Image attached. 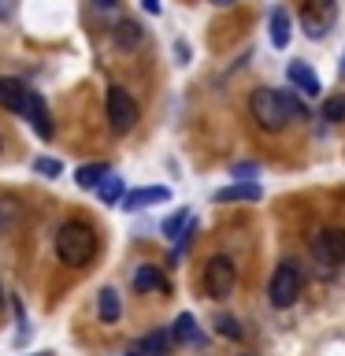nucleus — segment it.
I'll return each instance as SVG.
<instances>
[{"label": "nucleus", "instance_id": "12", "mask_svg": "<svg viewBox=\"0 0 345 356\" xmlns=\"http://www.w3.org/2000/svg\"><path fill=\"white\" fill-rule=\"evenodd\" d=\"M111 41H115L122 52H134V49H141V41H145V30H141V22H134V19H122V22H115V30H111Z\"/></svg>", "mask_w": 345, "mask_h": 356}, {"label": "nucleus", "instance_id": "27", "mask_svg": "<svg viewBox=\"0 0 345 356\" xmlns=\"http://www.w3.org/2000/svg\"><path fill=\"white\" fill-rule=\"evenodd\" d=\"M97 8H104V11H108V8H115V0H97Z\"/></svg>", "mask_w": 345, "mask_h": 356}, {"label": "nucleus", "instance_id": "11", "mask_svg": "<svg viewBox=\"0 0 345 356\" xmlns=\"http://www.w3.org/2000/svg\"><path fill=\"white\" fill-rule=\"evenodd\" d=\"M26 97H30V89L19 82V78H0V108H8V111H26Z\"/></svg>", "mask_w": 345, "mask_h": 356}, {"label": "nucleus", "instance_id": "6", "mask_svg": "<svg viewBox=\"0 0 345 356\" xmlns=\"http://www.w3.org/2000/svg\"><path fill=\"white\" fill-rule=\"evenodd\" d=\"M338 22V0H305L300 4V26L312 41L316 38H327Z\"/></svg>", "mask_w": 345, "mask_h": 356}, {"label": "nucleus", "instance_id": "26", "mask_svg": "<svg viewBox=\"0 0 345 356\" xmlns=\"http://www.w3.org/2000/svg\"><path fill=\"white\" fill-rule=\"evenodd\" d=\"M141 8L149 11V15H160V0H141Z\"/></svg>", "mask_w": 345, "mask_h": 356}, {"label": "nucleus", "instance_id": "19", "mask_svg": "<svg viewBox=\"0 0 345 356\" xmlns=\"http://www.w3.org/2000/svg\"><path fill=\"white\" fill-rule=\"evenodd\" d=\"M167 349H171V334L167 330H152L141 338V356H167Z\"/></svg>", "mask_w": 345, "mask_h": 356}, {"label": "nucleus", "instance_id": "13", "mask_svg": "<svg viewBox=\"0 0 345 356\" xmlns=\"http://www.w3.org/2000/svg\"><path fill=\"white\" fill-rule=\"evenodd\" d=\"M267 26H271V44H275V49H286L289 38H294V30H289V11L286 8H271Z\"/></svg>", "mask_w": 345, "mask_h": 356}, {"label": "nucleus", "instance_id": "14", "mask_svg": "<svg viewBox=\"0 0 345 356\" xmlns=\"http://www.w3.org/2000/svg\"><path fill=\"white\" fill-rule=\"evenodd\" d=\"M134 289H138V293H152V289H167L163 275H160V267H156V264H141L138 271H134Z\"/></svg>", "mask_w": 345, "mask_h": 356}, {"label": "nucleus", "instance_id": "10", "mask_svg": "<svg viewBox=\"0 0 345 356\" xmlns=\"http://www.w3.org/2000/svg\"><path fill=\"white\" fill-rule=\"evenodd\" d=\"M163 200H171V189L167 186H145V189H134V193H122V208L138 211L149 204H163Z\"/></svg>", "mask_w": 345, "mask_h": 356}, {"label": "nucleus", "instance_id": "21", "mask_svg": "<svg viewBox=\"0 0 345 356\" xmlns=\"http://www.w3.org/2000/svg\"><path fill=\"white\" fill-rule=\"evenodd\" d=\"M186 227H189V211H186V208H178L175 216H171V219L163 222V238L178 241V238H182V234H186Z\"/></svg>", "mask_w": 345, "mask_h": 356}, {"label": "nucleus", "instance_id": "23", "mask_svg": "<svg viewBox=\"0 0 345 356\" xmlns=\"http://www.w3.org/2000/svg\"><path fill=\"white\" fill-rule=\"evenodd\" d=\"M216 330L223 334V338H230V341L241 338V327H238V319H234V316H216Z\"/></svg>", "mask_w": 345, "mask_h": 356}, {"label": "nucleus", "instance_id": "7", "mask_svg": "<svg viewBox=\"0 0 345 356\" xmlns=\"http://www.w3.org/2000/svg\"><path fill=\"white\" fill-rule=\"evenodd\" d=\"M312 256H316V264L323 271H338L345 264V230L330 227V230H319L316 238H312Z\"/></svg>", "mask_w": 345, "mask_h": 356}, {"label": "nucleus", "instance_id": "5", "mask_svg": "<svg viewBox=\"0 0 345 356\" xmlns=\"http://www.w3.org/2000/svg\"><path fill=\"white\" fill-rule=\"evenodd\" d=\"M104 108H108V127L115 130V134H130L134 127H138V119H141V111H138V104H134V97H130L122 86H108Z\"/></svg>", "mask_w": 345, "mask_h": 356}, {"label": "nucleus", "instance_id": "25", "mask_svg": "<svg viewBox=\"0 0 345 356\" xmlns=\"http://www.w3.org/2000/svg\"><path fill=\"white\" fill-rule=\"evenodd\" d=\"M256 171H260L256 163H238V167H234V178H252Z\"/></svg>", "mask_w": 345, "mask_h": 356}, {"label": "nucleus", "instance_id": "16", "mask_svg": "<svg viewBox=\"0 0 345 356\" xmlns=\"http://www.w3.org/2000/svg\"><path fill=\"white\" fill-rule=\"evenodd\" d=\"M108 175H111L108 163H86V167H78V171H74V182H78V189H97Z\"/></svg>", "mask_w": 345, "mask_h": 356}, {"label": "nucleus", "instance_id": "20", "mask_svg": "<svg viewBox=\"0 0 345 356\" xmlns=\"http://www.w3.org/2000/svg\"><path fill=\"white\" fill-rule=\"evenodd\" d=\"M319 119H327V122H345V93H338V97H327V100H323V108H319Z\"/></svg>", "mask_w": 345, "mask_h": 356}, {"label": "nucleus", "instance_id": "24", "mask_svg": "<svg viewBox=\"0 0 345 356\" xmlns=\"http://www.w3.org/2000/svg\"><path fill=\"white\" fill-rule=\"evenodd\" d=\"M33 171H38V175H60V171H63V163H56V160H45V156H38V160H33Z\"/></svg>", "mask_w": 345, "mask_h": 356}, {"label": "nucleus", "instance_id": "8", "mask_svg": "<svg viewBox=\"0 0 345 356\" xmlns=\"http://www.w3.org/2000/svg\"><path fill=\"white\" fill-rule=\"evenodd\" d=\"M26 122L33 127V134H38L41 141H52V134H56V127H52V115H49V108H45V100H41V93H33L30 89V97H26Z\"/></svg>", "mask_w": 345, "mask_h": 356}, {"label": "nucleus", "instance_id": "18", "mask_svg": "<svg viewBox=\"0 0 345 356\" xmlns=\"http://www.w3.org/2000/svg\"><path fill=\"white\" fill-rule=\"evenodd\" d=\"M219 204H227V200H260V186L256 182H238V186H227L216 193Z\"/></svg>", "mask_w": 345, "mask_h": 356}, {"label": "nucleus", "instance_id": "28", "mask_svg": "<svg viewBox=\"0 0 345 356\" xmlns=\"http://www.w3.org/2000/svg\"><path fill=\"white\" fill-rule=\"evenodd\" d=\"M211 4H219V8H230V4H234V0H211Z\"/></svg>", "mask_w": 345, "mask_h": 356}, {"label": "nucleus", "instance_id": "1", "mask_svg": "<svg viewBox=\"0 0 345 356\" xmlns=\"http://www.w3.org/2000/svg\"><path fill=\"white\" fill-rule=\"evenodd\" d=\"M249 115L264 134H282L289 127V119H308V111L300 108V100L294 93H278V89H252L249 97Z\"/></svg>", "mask_w": 345, "mask_h": 356}, {"label": "nucleus", "instance_id": "3", "mask_svg": "<svg viewBox=\"0 0 345 356\" xmlns=\"http://www.w3.org/2000/svg\"><path fill=\"white\" fill-rule=\"evenodd\" d=\"M300 286H305L300 267H297L294 260H282V264L275 267L271 282H267V300H271L275 308H289V305L300 297Z\"/></svg>", "mask_w": 345, "mask_h": 356}, {"label": "nucleus", "instance_id": "29", "mask_svg": "<svg viewBox=\"0 0 345 356\" xmlns=\"http://www.w3.org/2000/svg\"><path fill=\"white\" fill-rule=\"evenodd\" d=\"M0 308H4V289H0Z\"/></svg>", "mask_w": 345, "mask_h": 356}, {"label": "nucleus", "instance_id": "9", "mask_svg": "<svg viewBox=\"0 0 345 356\" xmlns=\"http://www.w3.org/2000/svg\"><path fill=\"white\" fill-rule=\"evenodd\" d=\"M286 78H289V86L300 89L305 97H319V93H323V86H319L316 71H312L305 60H294V63H289V67H286Z\"/></svg>", "mask_w": 345, "mask_h": 356}, {"label": "nucleus", "instance_id": "2", "mask_svg": "<svg viewBox=\"0 0 345 356\" xmlns=\"http://www.w3.org/2000/svg\"><path fill=\"white\" fill-rule=\"evenodd\" d=\"M97 252V234L89 222L82 219H67L60 230H56V256L67 267H86Z\"/></svg>", "mask_w": 345, "mask_h": 356}, {"label": "nucleus", "instance_id": "31", "mask_svg": "<svg viewBox=\"0 0 345 356\" xmlns=\"http://www.w3.org/2000/svg\"><path fill=\"white\" fill-rule=\"evenodd\" d=\"M127 356H141V353H127Z\"/></svg>", "mask_w": 345, "mask_h": 356}, {"label": "nucleus", "instance_id": "30", "mask_svg": "<svg viewBox=\"0 0 345 356\" xmlns=\"http://www.w3.org/2000/svg\"><path fill=\"white\" fill-rule=\"evenodd\" d=\"M342 74H345V52H342Z\"/></svg>", "mask_w": 345, "mask_h": 356}, {"label": "nucleus", "instance_id": "22", "mask_svg": "<svg viewBox=\"0 0 345 356\" xmlns=\"http://www.w3.org/2000/svg\"><path fill=\"white\" fill-rule=\"evenodd\" d=\"M97 193H100V200H104V204H115V200H122V178H119V175H108L104 182L97 186Z\"/></svg>", "mask_w": 345, "mask_h": 356}, {"label": "nucleus", "instance_id": "17", "mask_svg": "<svg viewBox=\"0 0 345 356\" xmlns=\"http://www.w3.org/2000/svg\"><path fill=\"white\" fill-rule=\"evenodd\" d=\"M97 316H100V323H115L122 316V305H119L115 289H100L97 293Z\"/></svg>", "mask_w": 345, "mask_h": 356}, {"label": "nucleus", "instance_id": "15", "mask_svg": "<svg viewBox=\"0 0 345 356\" xmlns=\"http://www.w3.org/2000/svg\"><path fill=\"white\" fill-rule=\"evenodd\" d=\"M171 338L182 341V345H200V341H204V334L197 330V319L189 316V312H182V316L175 319V327H171Z\"/></svg>", "mask_w": 345, "mask_h": 356}, {"label": "nucleus", "instance_id": "4", "mask_svg": "<svg viewBox=\"0 0 345 356\" xmlns=\"http://www.w3.org/2000/svg\"><path fill=\"white\" fill-rule=\"evenodd\" d=\"M200 286L211 300H227L238 286V267H234L230 256H211L204 264V275H200Z\"/></svg>", "mask_w": 345, "mask_h": 356}]
</instances>
